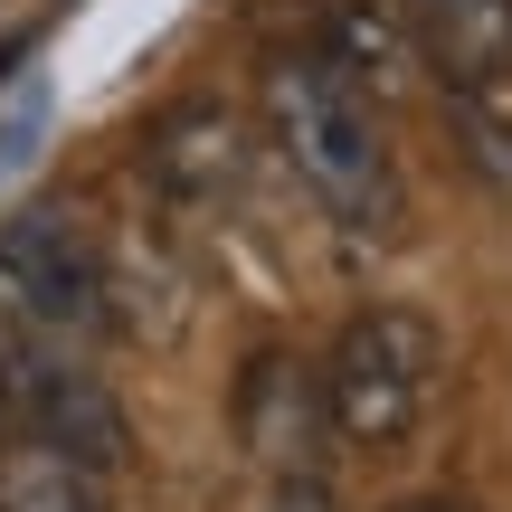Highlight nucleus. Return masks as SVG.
<instances>
[{"instance_id":"f257e3e1","label":"nucleus","mask_w":512,"mask_h":512,"mask_svg":"<svg viewBox=\"0 0 512 512\" xmlns=\"http://www.w3.org/2000/svg\"><path fill=\"white\" fill-rule=\"evenodd\" d=\"M266 133L285 152V171L313 190L332 228L351 238H399V162H389V124L361 86L323 67L313 48H285L266 67Z\"/></svg>"},{"instance_id":"f03ea898","label":"nucleus","mask_w":512,"mask_h":512,"mask_svg":"<svg viewBox=\"0 0 512 512\" xmlns=\"http://www.w3.org/2000/svg\"><path fill=\"white\" fill-rule=\"evenodd\" d=\"M437 380H446V332L427 304H361L342 332H332L323 370V427L342 446H408L437 408Z\"/></svg>"},{"instance_id":"7ed1b4c3","label":"nucleus","mask_w":512,"mask_h":512,"mask_svg":"<svg viewBox=\"0 0 512 512\" xmlns=\"http://www.w3.org/2000/svg\"><path fill=\"white\" fill-rule=\"evenodd\" d=\"M0 285H10L19 313L48 323V332H95L114 313L105 256H95V238L67 219V209H19V219H0Z\"/></svg>"},{"instance_id":"20e7f679","label":"nucleus","mask_w":512,"mask_h":512,"mask_svg":"<svg viewBox=\"0 0 512 512\" xmlns=\"http://www.w3.org/2000/svg\"><path fill=\"white\" fill-rule=\"evenodd\" d=\"M0 389H10V427H38V437L76 446L86 465H124L133 456V427L114 408V389L95 380L86 361H57V351H10L0 361Z\"/></svg>"},{"instance_id":"39448f33","label":"nucleus","mask_w":512,"mask_h":512,"mask_svg":"<svg viewBox=\"0 0 512 512\" xmlns=\"http://www.w3.org/2000/svg\"><path fill=\"white\" fill-rule=\"evenodd\" d=\"M247 162H256V143H247V124H238V105H219V95H190V105H171L162 124L143 133L152 190L181 200V209H219L228 190L247 181Z\"/></svg>"},{"instance_id":"423d86ee","label":"nucleus","mask_w":512,"mask_h":512,"mask_svg":"<svg viewBox=\"0 0 512 512\" xmlns=\"http://www.w3.org/2000/svg\"><path fill=\"white\" fill-rule=\"evenodd\" d=\"M399 29L446 95H494L512 76V0H399Z\"/></svg>"},{"instance_id":"0eeeda50","label":"nucleus","mask_w":512,"mask_h":512,"mask_svg":"<svg viewBox=\"0 0 512 512\" xmlns=\"http://www.w3.org/2000/svg\"><path fill=\"white\" fill-rule=\"evenodd\" d=\"M238 427H247L256 456L275 465V484H285V475H313V446L332 437V427H323V389H313L285 351H256V361H247V380H238Z\"/></svg>"},{"instance_id":"6e6552de","label":"nucleus","mask_w":512,"mask_h":512,"mask_svg":"<svg viewBox=\"0 0 512 512\" xmlns=\"http://www.w3.org/2000/svg\"><path fill=\"white\" fill-rule=\"evenodd\" d=\"M304 48L323 57L342 86H361L370 105H380V95H399L408 76H418V48H408L399 10H380V0H323V10H313V38H304Z\"/></svg>"},{"instance_id":"1a4fd4ad","label":"nucleus","mask_w":512,"mask_h":512,"mask_svg":"<svg viewBox=\"0 0 512 512\" xmlns=\"http://www.w3.org/2000/svg\"><path fill=\"white\" fill-rule=\"evenodd\" d=\"M105 465H86L76 446L10 427L0 437V512H105Z\"/></svg>"},{"instance_id":"9d476101","label":"nucleus","mask_w":512,"mask_h":512,"mask_svg":"<svg viewBox=\"0 0 512 512\" xmlns=\"http://www.w3.org/2000/svg\"><path fill=\"white\" fill-rule=\"evenodd\" d=\"M446 124H456L465 171H475L484 190H503V200H512V114L494 105V95H446Z\"/></svg>"},{"instance_id":"9b49d317","label":"nucleus","mask_w":512,"mask_h":512,"mask_svg":"<svg viewBox=\"0 0 512 512\" xmlns=\"http://www.w3.org/2000/svg\"><path fill=\"white\" fill-rule=\"evenodd\" d=\"M266 512H342V503H332V484H323V475H285V484L266 494Z\"/></svg>"},{"instance_id":"f8f14e48","label":"nucleus","mask_w":512,"mask_h":512,"mask_svg":"<svg viewBox=\"0 0 512 512\" xmlns=\"http://www.w3.org/2000/svg\"><path fill=\"white\" fill-rule=\"evenodd\" d=\"M389 512H475V503H465V494H399Z\"/></svg>"}]
</instances>
